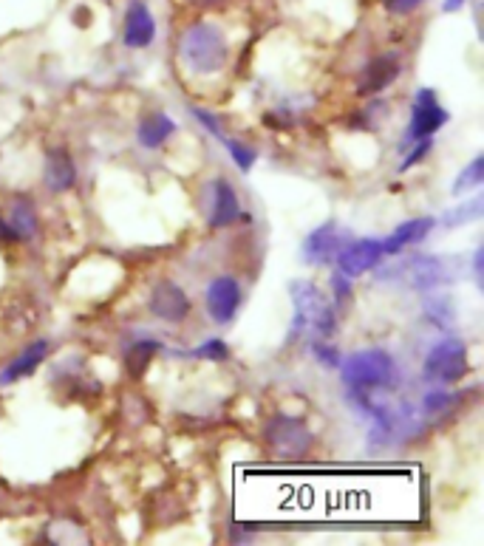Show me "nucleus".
Listing matches in <instances>:
<instances>
[{
    "mask_svg": "<svg viewBox=\"0 0 484 546\" xmlns=\"http://www.w3.org/2000/svg\"><path fill=\"white\" fill-rule=\"evenodd\" d=\"M179 57L193 74H216L227 63V40L216 26L199 23L182 34Z\"/></svg>",
    "mask_w": 484,
    "mask_h": 546,
    "instance_id": "1",
    "label": "nucleus"
},
{
    "mask_svg": "<svg viewBox=\"0 0 484 546\" xmlns=\"http://www.w3.org/2000/svg\"><path fill=\"white\" fill-rule=\"evenodd\" d=\"M343 380L354 391H377L388 388L394 380V360L385 351H357L343 363Z\"/></svg>",
    "mask_w": 484,
    "mask_h": 546,
    "instance_id": "2",
    "label": "nucleus"
},
{
    "mask_svg": "<svg viewBox=\"0 0 484 546\" xmlns=\"http://www.w3.org/2000/svg\"><path fill=\"white\" fill-rule=\"evenodd\" d=\"M267 445L269 450L284 459V462H298L309 453L312 447V433L309 428L298 422V419H289V416H275L267 425Z\"/></svg>",
    "mask_w": 484,
    "mask_h": 546,
    "instance_id": "3",
    "label": "nucleus"
},
{
    "mask_svg": "<svg viewBox=\"0 0 484 546\" xmlns=\"http://www.w3.org/2000/svg\"><path fill=\"white\" fill-rule=\"evenodd\" d=\"M292 300H295V315L303 329L318 331V334H332L334 317L326 298L320 295L318 286L312 283H292Z\"/></svg>",
    "mask_w": 484,
    "mask_h": 546,
    "instance_id": "4",
    "label": "nucleus"
},
{
    "mask_svg": "<svg viewBox=\"0 0 484 546\" xmlns=\"http://www.w3.org/2000/svg\"><path fill=\"white\" fill-rule=\"evenodd\" d=\"M468 371V348L462 340H442L428 354L425 377L434 382H456Z\"/></svg>",
    "mask_w": 484,
    "mask_h": 546,
    "instance_id": "5",
    "label": "nucleus"
},
{
    "mask_svg": "<svg viewBox=\"0 0 484 546\" xmlns=\"http://www.w3.org/2000/svg\"><path fill=\"white\" fill-rule=\"evenodd\" d=\"M383 241H371V238H360V241H354V244H346V247L340 249V255H337V266H340V272L346 275V278H357V275H363L368 269H374V266L383 261Z\"/></svg>",
    "mask_w": 484,
    "mask_h": 546,
    "instance_id": "6",
    "label": "nucleus"
},
{
    "mask_svg": "<svg viewBox=\"0 0 484 546\" xmlns=\"http://www.w3.org/2000/svg\"><path fill=\"white\" fill-rule=\"evenodd\" d=\"M448 122V114H445V108L436 102L434 91H419L417 102H414V119H411V131L408 136L411 139H425V136H431L436 133L442 125Z\"/></svg>",
    "mask_w": 484,
    "mask_h": 546,
    "instance_id": "7",
    "label": "nucleus"
},
{
    "mask_svg": "<svg viewBox=\"0 0 484 546\" xmlns=\"http://www.w3.org/2000/svg\"><path fill=\"white\" fill-rule=\"evenodd\" d=\"M151 312L159 320H167V323H179L190 312V300L184 295L182 289L176 283L162 281L151 295Z\"/></svg>",
    "mask_w": 484,
    "mask_h": 546,
    "instance_id": "8",
    "label": "nucleus"
},
{
    "mask_svg": "<svg viewBox=\"0 0 484 546\" xmlns=\"http://www.w3.org/2000/svg\"><path fill=\"white\" fill-rule=\"evenodd\" d=\"M397 77H400V57H397V54H383V57H377V60L368 63L366 71H363V77H360L357 91H360L363 97H374V94L385 91Z\"/></svg>",
    "mask_w": 484,
    "mask_h": 546,
    "instance_id": "9",
    "label": "nucleus"
},
{
    "mask_svg": "<svg viewBox=\"0 0 484 546\" xmlns=\"http://www.w3.org/2000/svg\"><path fill=\"white\" fill-rule=\"evenodd\" d=\"M343 244H346V235L340 232V227L337 224H326V227H320V230H315L306 238L303 255L312 264H326V261H332L334 255H337V249H343Z\"/></svg>",
    "mask_w": 484,
    "mask_h": 546,
    "instance_id": "10",
    "label": "nucleus"
},
{
    "mask_svg": "<svg viewBox=\"0 0 484 546\" xmlns=\"http://www.w3.org/2000/svg\"><path fill=\"white\" fill-rule=\"evenodd\" d=\"M238 300H241V292L233 278H216L207 289V309L218 323H230V317L238 309Z\"/></svg>",
    "mask_w": 484,
    "mask_h": 546,
    "instance_id": "11",
    "label": "nucleus"
},
{
    "mask_svg": "<svg viewBox=\"0 0 484 546\" xmlns=\"http://www.w3.org/2000/svg\"><path fill=\"white\" fill-rule=\"evenodd\" d=\"M153 34H156V23H153V15L148 12L145 3H134L125 15V43L131 49H145L151 46Z\"/></svg>",
    "mask_w": 484,
    "mask_h": 546,
    "instance_id": "12",
    "label": "nucleus"
},
{
    "mask_svg": "<svg viewBox=\"0 0 484 546\" xmlns=\"http://www.w3.org/2000/svg\"><path fill=\"white\" fill-rule=\"evenodd\" d=\"M434 227V218H417V221H405L400 224L391 238H385L383 241V252L385 255H394V252H400L405 247H414L419 244L428 232Z\"/></svg>",
    "mask_w": 484,
    "mask_h": 546,
    "instance_id": "13",
    "label": "nucleus"
},
{
    "mask_svg": "<svg viewBox=\"0 0 484 546\" xmlns=\"http://www.w3.org/2000/svg\"><path fill=\"white\" fill-rule=\"evenodd\" d=\"M77 179V173H74V162L68 159V153L63 148L51 150L49 159H46V184H49V190L54 193H63L68 190L71 184Z\"/></svg>",
    "mask_w": 484,
    "mask_h": 546,
    "instance_id": "14",
    "label": "nucleus"
},
{
    "mask_svg": "<svg viewBox=\"0 0 484 546\" xmlns=\"http://www.w3.org/2000/svg\"><path fill=\"white\" fill-rule=\"evenodd\" d=\"M173 131H176V125H173L170 116L151 114L148 119H142V125H139V142L145 148H159V145H165L167 136Z\"/></svg>",
    "mask_w": 484,
    "mask_h": 546,
    "instance_id": "15",
    "label": "nucleus"
},
{
    "mask_svg": "<svg viewBox=\"0 0 484 546\" xmlns=\"http://www.w3.org/2000/svg\"><path fill=\"white\" fill-rule=\"evenodd\" d=\"M46 351H49V346L40 340V343H34L29 351H23L20 357H17L15 363L9 365L3 374H0V385H6V382L12 380H20V377H26V374H32L37 365L43 363V357H46Z\"/></svg>",
    "mask_w": 484,
    "mask_h": 546,
    "instance_id": "16",
    "label": "nucleus"
},
{
    "mask_svg": "<svg viewBox=\"0 0 484 546\" xmlns=\"http://www.w3.org/2000/svg\"><path fill=\"white\" fill-rule=\"evenodd\" d=\"M238 218V196L227 182H216V204H213V227H227Z\"/></svg>",
    "mask_w": 484,
    "mask_h": 546,
    "instance_id": "17",
    "label": "nucleus"
},
{
    "mask_svg": "<svg viewBox=\"0 0 484 546\" xmlns=\"http://www.w3.org/2000/svg\"><path fill=\"white\" fill-rule=\"evenodd\" d=\"M9 230L15 238H32L34 227H37V218H34V210L29 201H17L12 207V216H9Z\"/></svg>",
    "mask_w": 484,
    "mask_h": 546,
    "instance_id": "18",
    "label": "nucleus"
},
{
    "mask_svg": "<svg viewBox=\"0 0 484 546\" xmlns=\"http://www.w3.org/2000/svg\"><path fill=\"white\" fill-rule=\"evenodd\" d=\"M156 351H159V346H156L153 340H142V343H136V346L128 351L125 365H128L131 377H142V374L148 371V365H151L153 354H156Z\"/></svg>",
    "mask_w": 484,
    "mask_h": 546,
    "instance_id": "19",
    "label": "nucleus"
},
{
    "mask_svg": "<svg viewBox=\"0 0 484 546\" xmlns=\"http://www.w3.org/2000/svg\"><path fill=\"white\" fill-rule=\"evenodd\" d=\"M482 182H484V156H479V159H473V165L462 170V176H459L456 184H453V193L459 196V193H465V190L479 187Z\"/></svg>",
    "mask_w": 484,
    "mask_h": 546,
    "instance_id": "20",
    "label": "nucleus"
},
{
    "mask_svg": "<svg viewBox=\"0 0 484 546\" xmlns=\"http://www.w3.org/2000/svg\"><path fill=\"white\" fill-rule=\"evenodd\" d=\"M196 357H213V360H227V348L224 343H218V340H210L207 346H201L196 351Z\"/></svg>",
    "mask_w": 484,
    "mask_h": 546,
    "instance_id": "21",
    "label": "nucleus"
},
{
    "mask_svg": "<svg viewBox=\"0 0 484 546\" xmlns=\"http://www.w3.org/2000/svg\"><path fill=\"white\" fill-rule=\"evenodd\" d=\"M230 153L238 159L241 170H250L252 159H255V153H252L250 148H244V145H238V142H230Z\"/></svg>",
    "mask_w": 484,
    "mask_h": 546,
    "instance_id": "22",
    "label": "nucleus"
},
{
    "mask_svg": "<svg viewBox=\"0 0 484 546\" xmlns=\"http://www.w3.org/2000/svg\"><path fill=\"white\" fill-rule=\"evenodd\" d=\"M422 0H385V6L391 9V12H397V15H405V12H411V9H417Z\"/></svg>",
    "mask_w": 484,
    "mask_h": 546,
    "instance_id": "23",
    "label": "nucleus"
},
{
    "mask_svg": "<svg viewBox=\"0 0 484 546\" xmlns=\"http://www.w3.org/2000/svg\"><path fill=\"white\" fill-rule=\"evenodd\" d=\"M0 238H15V235H12V230H9V224H6L3 218H0Z\"/></svg>",
    "mask_w": 484,
    "mask_h": 546,
    "instance_id": "24",
    "label": "nucleus"
},
{
    "mask_svg": "<svg viewBox=\"0 0 484 546\" xmlns=\"http://www.w3.org/2000/svg\"><path fill=\"white\" fill-rule=\"evenodd\" d=\"M190 3H196V6H216V3H224V0H190Z\"/></svg>",
    "mask_w": 484,
    "mask_h": 546,
    "instance_id": "25",
    "label": "nucleus"
},
{
    "mask_svg": "<svg viewBox=\"0 0 484 546\" xmlns=\"http://www.w3.org/2000/svg\"><path fill=\"white\" fill-rule=\"evenodd\" d=\"M459 6H462V0H448V6H445V9L453 12V9H459Z\"/></svg>",
    "mask_w": 484,
    "mask_h": 546,
    "instance_id": "26",
    "label": "nucleus"
}]
</instances>
